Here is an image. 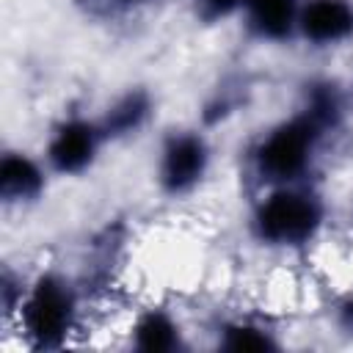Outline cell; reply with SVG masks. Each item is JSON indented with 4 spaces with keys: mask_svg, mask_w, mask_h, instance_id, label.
<instances>
[{
    "mask_svg": "<svg viewBox=\"0 0 353 353\" xmlns=\"http://www.w3.org/2000/svg\"><path fill=\"white\" fill-rule=\"evenodd\" d=\"M94 130L85 121H66L50 143V160L58 171H80L94 154Z\"/></svg>",
    "mask_w": 353,
    "mask_h": 353,
    "instance_id": "6",
    "label": "cell"
},
{
    "mask_svg": "<svg viewBox=\"0 0 353 353\" xmlns=\"http://www.w3.org/2000/svg\"><path fill=\"white\" fill-rule=\"evenodd\" d=\"M226 334H229L226 347H232V350H262V347H270L273 345L265 331L251 328V325H234Z\"/></svg>",
    "mask_w": 353,
    "mask_h": 353,
    "instance_id": "10",
    "label": "cell"
},
{
    "mask_svg": "<svg viewBox=\"0 0 353 353\" xmlns=\"http://www.w3.org/2000/svg\"><path fill=\"white\" fill-rule=\"evenodd\" d=\"M207 165V149L196 135H179L174 138L163 152L160 176L168 190H185L199 182Z\"/></svg>",
    "mask_w": 353,
    "mask_h": 353,
    "instance_id": "5",
    "label": "cell"
},
{
    "mask_svg": "<svg viewBox=\"0 0 353 353\" xmlns=\"http://www.w3.org/2000/svg\"><path fill=\"white\" fill-rule=\"evenodd\" d=\"M74 323V295L55 276H41L19 298V328L36 347H55Z\"/></svg>",
    "mask_w": 353,
    "mask_h": 353,
    "instance_id": "2",
    "label": "cell"
},
{
    "mask_svg": "<svg viewBox=\"0 0 353 353\" xmlns=\"http://www.w3.org/2000/svg\"><path fill=\"white\" fill-rule=\"evenodd\" d=\"M124 3H135V0H124Z\"/></svg>",
    "mask_w": 353,
    "mask_h": 353,
    "instance_id": "12",
    "label": "cell"
},
{
    "mask_svg": "<svg viewBox=\"0 0 353 353\" xmlns=\"http://www.w3.org/2000/svg\"><path fill=\"white\" fill-rule=\"evenodd\" d=\"M350 314H353V303H350Z\"/></svg>",
    "mask_w": 353,
    "mask_h": 353,
    "instance_id": "13",
    "label": "cell"
},
{
    "mask_svg": "<svg viewBox=\"0 0 353 353\" xmlns=\"http://www.w3.org/2000/svg\"><path fill=\"white\" fill-rule=\"evenodd\" d=\"M336 105L334 99L323 97L312 105V110L301 119H292L281 127H276L259 146L256 152V163L262 168V174L273 176V179H292L298 176L312 154L317 130L334 116Z\"/></svg>",
    "mask_w": 353,
    "mask_h": 353,
    "instance_id": "1",
    "label": "cell"
},
{
    "mask_svg": "<svg viewBox=\"0 0 353 353\" xmlns=\"http://www.w3.org/2000/svg\"><path fill=\"white\" fill-rule=\"evenodd\" d=\"M0 188L6 199H28L41 188V174L28 157L8 154L0 165Z\"/></svg>",
    "mask_w": 353,
    "mask_h": 353,
    "instance_id": "7",
    "label": "cell"
},
{
    "mask_svg": "<svg viewBox=\"0 0 353 353\" xmlns=\"http://www.w3.org/2000/svg\"><path fill=\"white\" fill-rule=\"evenodd\" d=\"M141 113H143V105L138 102V99H127L121 108H116L113 110V124L116 127H121V130H127V127H132L138 119H141Z\"/></svg>",
    "mask_w": 353,
    "mask_h": 353,
    "instance_id": "11",
    "label": "cell"
},
{
    "mask_svg": "<svg viewBox=\"0 0 353 353\" xmlns=\"http://www.w3.org/2000/svg\"><path fill=\"white\" fill-rule=\"evenodd\" d=\"M135 345L143 350H171L179 345V328L160 312H149L135 325Z\"/></svg>",
    "mask_w": 353,
    "mask_h": 353,
    "instance_id": "9",
    "label": "cell"
},
{
    "mask_svg": "<svg viewBox=\"0 0 353 353\" xmlns=\"http://www.w3.org/2000/svg\"><path fill=\"white\" fill-rule=\"evenodd\" d=\"M317 223H320L317 201L295 190H279L268 196L256 212L259 234L270 243H284V245L309 240Z\"/></svg>",
    "mask_w": 353,
    "mask_h": 353,
    "instance_id": "3",
    "label": "cell"
},
{
    "mask_svg": "<svg viewBox=\"0 0 353 353\" xmlns=\"http://www.w3.org/2000/svg\"><path fill=\"white\" fill-rule=\"evenodd\" d=\"M251 22L265 36H281L295 22V0H243Z\"/></svg>",
    "mask_w": 353,
    "mask_h": 353,
    "instance_id": "8",
    "label": "cell"
},
{
    "mask_svg": "<svg viewBox=\"0 0 353 353\" xmlns=\"http://www.w3.org/2000/svg\"><path fill=\"white\" fill-rule=\"evenodd\" d=\"M301 30L317 44L342 41L353 33V6L345 0H309L298 14Z\"/></svg>",
    "mask_w": 353,
    "mask_h": 353,
    "instance_id": "4",
    "label": "cell"
}]
</instances>
